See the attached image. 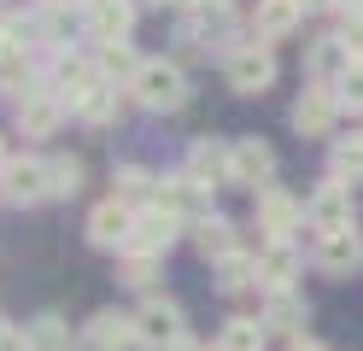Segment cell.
<instances>
[{"mask_svg": "<svg viewBox=\"0 0 363 351\" xmlns=\"http://www.w3.org/2000/svg\"><path fill=\"white\" fill-rule=\"evenodd\" d=\"M252 281H258V257H246V252L217 257V287L223 293H240V287H252Z\"/></svg>", "mask_w": 363, "mask_h": 351, "instance_id": "23", "label": "cell"}, {"mask_svg": "<svg viewBox=\"0 0 363 351\" xmlns=\"http://www.w3.org/2000/svg\"><path fill=\"white\" fill-rule=\"evenodd\" d=\"M152 257H158V252H141V246H129V257H123V281L147 287V281H152Z\"/></svg>", "mask_w": 363, "mask_h": 351, "instance_id": "31", "label": "cell"}, {"mask_svg": "<svg viewBox=\"0 0 363 351\" xmlns=\"http://www.w3.org/2000/svg\"><path fill=\"white\" fill-rule=\"evenodd\" d=\"M299 217H305V205H299V199H287V194H264V205H258V223H264L269 240H287Z\"/></svg>", "mask_w": 363, "mask_h": 351, "instance_id": "16", "label": "cell"}, {"mask_svg": "<svg viewBox=\"0 0 363 351\" xmlns=\"http://www.w3.org/2000/svg\"><path fill=\"white\" fill-rule=\"evenodd\" d=\"M305 223L316 234H334V228H352V194H346V182H328V187H316L311 205H305Z\"/></svg>", "mask_w": 363, "mask_h": 351, "instance_id": "4", "label": "cell"}, {"mask_svg": "<svg viewBox=\"0 0 363 351\" xmlns=\"http://www.w3.org/2000/svg\"><path fill=\"white\" fill-rule=\"evenodd\" d=\"M30 351H77L71 322H65V316H35L30 322Z\"/></svg>", "mask_w": 363, "mask_h": 351, "instance_id": "20", "label": "cell"}, {"mask_svg": "<svg viewBox=\"0 0 363 351\" xmlns=\"http://www.w3.org/2000/svg\"><path fill=\"white\" fill-rule=\"evenodd\" d=\"M0 194L18 199V205H35V199H48L53 194V176H48V164L41 158H18L0 170Z\"/></svg>", "mask_w": 363, "mask_h": 351, "instance_id": "3", "label": "cell"}, {"mask_svg": "<svg viewBox=\"0 0 363 351\" xmlns=\"http://www.w3.org/2000/svg\"><path fill=\"white\" fill-rule=\"evenodd\" d=\"M194 246L206 252V257H229V252H235V234H229V223H223V217H199Z\"/></svg>", "mask_w": 363, "mask_h": 351, "instance_id": "26", "label": "cell"}, {"mask_svg": "<svg viewBox=\"0 0 363 351\" xmlns=\"http://www.w3.org/2000/svg\"><path fill=\"white\" fill-rule=\"evenodd\" d=\"M135 211L123 205V199H106V205H94V217H88V240L94 246H129L135 240Z\"/></svg>", "mask_w": 363, "mask_h": 351, "instance_id": "6", "label": "cell"}, {"mask_svg": "<svg viewBox=\"0 0 363 351\" xmlns=\"http://www.w3.org/2000/svg\"><path fill=\"white\" fill-rule=\"evenodd\" d=\"M170 351H206V345H170Z\"/></svg>", "mask_w": 363, "mask_h": 351, "instance_id": "38", "label": "cell"}, {"mask_svg": "<svg viewBox=\"0 0 363 351\" xmlns=\"http://www.w3.org/2000/svg\"><path fill=\"white\" fill-rule=\"evenodd\" d=\"M129 345H141V334H135V322H123L118 311H100L88 322V351H129Z\"/></svg>", "mask_w": 363, "mask_h": 351, "instance_id": "12", "label": "cell"}, {"mask_svg": "<svg viewBox=\"0 0 363 351\" xmlns=\"http://www.w3.org/2000/svg\"><path fill=\"white\" fill-rule=\"evenodd\" d=\"M299 322H305V299L293 293V287H276V293H269V328L299 334Z\"/></svg>", "mask_w": 363, "mask_h": 351, "instance_id": "25", "label": "cell"}, {"mask_svg": "<svg viewBox=\"0 0 363 351\" xmlns=\"http://www.w3.org/2000/svg\"><path fill=\"white\" fill-rule=\"evenodd\" d=\"M293 351H328V345H316V340H299V345H293Z\"/></svg>", "mask_w": 363, "mask_h": 351, "instance_id": "34", "label": "cell"}, {"mask_svg": "<svg viewBox=\"0 0 363 351\" xmlns=\"http://www.w3.org/2000/svg\"><path fill=\"white\" fill-rule=\"evenodd\" d=\"M346 53H352L346 35H323V41H316L311 53H305V70H311L316 82H340V77L352 70V59H346Z\"/></svg>", "mask_w": 363, "mask_h": 351, "instance_id": "11", "label": "cell"}, {"mask_svg": "<svg viewBox=\"0 0 363 351\" xmlns=\"http://www.w3.org/2000/svg\"><path fill=\"white\" fill-rule=\"evenodd\" d=\"M223 23H229V0H188V35L194 41L217 35Z\"/></svg>", "mask_w": 363, "mask_h": 351, "instance_id": "21", "label": "cell"}, {"mask_svg": "<svg viewBox=\"0 0 363 351\" xmlns=\"http://www.w3.org/2000/svg\"><path fill=\"white\" fill-rule=\"evenodd\" d=\"M176 228H182V217H176V211H164V205H152L147 217L135 223V240H129V246H141V252H164V246L176 240ZM129 246H123V252H129Z\"/></svg>", "mask_w": 363, "mask_h": 351, "instance_id": "13", "label": "cell"}, {"mask_svg": "<svg viewBox=\"0 0 363 351\" xmlns=\"http://www.w3.org/2000/svg\"><path fill=\"white\" fill-rule=\"evenodd\" d=\"M152 6H188V0H152Z\"/></svg>", "mask_w": 363, "mask_h": 351, "instance_id": "36", "label": "cell"}, {"mask_svg": "<svg viewBox=\"0 0 363 351\" xmlns=\"http://www.w3.org/2000/svg\"><path fill=\"white\" fill-rule=\"evenodd\" d=\"M299 12H305V0H264L252 23H258L264 41H276V35H293V30H299Z\"/></svg>", "mask_w": 363, "mask_h": 351, "instance_id": "17", "label": "cell"}, {"mask_svg": "<svg viewBox=\"0 0 363 351\" xmlns=\"http://www.w3.org/2000/svg\"><path fill=\"white\" fill-rule=\"evenodd\" d=\"M158 205L176 211V217H199V211H206V199H199V182H194V176H182V182H170V187H158Z\"/></svg>", "mask_w": 363, "mask_h": 351, "instance_id": "24", "label": "cell"}, {"mask_svg": "<svg viewBox=\"0 0 363 351\" xmlns=\"http://www.w3.org/2000/svg\"><path fill=\"white\" fill-rule=\"evenodd\" d=\"M223 77H229V88H235V94H264L269 82H276V53L252 41V47H240V53H229Z\"/></svg>", "mask_w": 363, "mask_h": 351, "instance_id": "2", "label": "cell"}, {"mask_svg": "<svg viewBox=\"0 0 363 351\" xmlns=\"http://www.w3.org/2000/svg\"><path fill=\"white\" fill-rule=\"evenodd\" d=\"M334 6H340V12H352V6H363V0H334Z\"/></svg>", "mask_w": 363, "mask_h": 351, "instance_id": "35", "label": "cell"}, {"mask_svg": "<svg viewBox=\"0 0 363 351\" xmlns=\"http://www.w3.org/2000/svg\"><path fill=\"white\" fill-rule=\"evenodd\" d=\"M59 94H24V106H18V123H24V135H53L59 123Z\"/></svg>", "mask_w": 363, "mask_h": 351, "instance_id": "19", "label": "cell"}, {"mask_svg": "<svg viewBox=\"0 0 363 351\" xmlns=\"http://www.w3.org/2000/svg\"><path fill=\"white\" fill-rule=\"evenodd\" d=\"M100 70H106V82H111V77H118V82H135V77H141V59L129 53V41H111L106 53H100Z\"/></svg>", "mask_w": 363, "mask_h": 351, "instance_id": "27", "label": "cell"}, {"mask_svg": "<svg viewBox=\"0 0 363 351\" xmlns=\"http://www.w3.org/2000/svg\"><path fill=\"white\" fill-rule=\"evenodd\" d=\"M188 176L199 187L229 182V147H217V140H194V147H188Z\"/></svg>", "mask_w": 363, "mask_h": 351, "instance_id": "14", "label": "cell"}, {"mask_svg": "<svg viewBox=\"0 0 363 351\" xmlns=\"http://www.w3.org/2000/svg\"><path fill=\"white\" fill-rule=\"evenodd\" d=\"M100 82H106V70L94 59H59L53 65V94H59V100H71V106H82Z\"/></svg>", "mask_w": 363, "mask_h": 351, "instance_id": "8", "label": "cell"}, {"mask_svg": "<svg viewBox=\"0 0 363 351\" xmlns=\"http://www.w3.org/2000/svg\"><path fill=\"white\" fill-rule=\"evenodd\" d=\"M334 100H340V106H352V111H363V65H352L346 77H340V88H334Z\"/></svg>", "mask_w": 363, "mask_h": 351, "instance_id": "32", "label": "cell"}, {"mask_svg": "<svg viewBox=\"0 0 363 351\" xmlns=\"http://www.w3.org/2000/svg\"><path fill=\"white\" fill-rule=\"evenodd\" d=\"M328 170H334V182H357L363 176V135L357 140H340L334 158H328Z\"/></svg>", "mask_w": 363, "mask_h": 351, "instance_id": "28", "label": "cell"}, {"mask_svg": "<svg viewBox=\"0 0 363 351\" xmlns=\"http://www.w3.org/2000/svg\"><path fill=\"white\" fill-rule=\"evenodd\" d=\"M328 123H334V94L328 88H311L299 106H293V129L299 135H328Z\"/></svg>", "mask_w": 363, "mask_h": 351, "instance_id": "15", "label": "cell"}, {"mask_svg": "<svg viewBox=\"0 0 363 351\" xmlns=\"http://www.w3.org/2000/svg\"><path fill=\"white\" fill-rule=\"evenodd\" d=\"M135 334H141V345L164 351V345H182V311L170 299H152L141 316H135Z\"/></svg>", "mask_w": 363, "mask_h": 351, "instance_id": "7", "label": "cell"}, {"mask_svg": "<svg viewBox=\"0 0 363 351\" xmlns=\"http://www.w3.org/2000/svg\"><path fill=\"white\" fill-rule=\"evenodd\" d=\"M293 269H299V252H293L287 240H269V252L258 257V281L276 293V287H293Z\"/></svg>", "mask_w": 363, "mask_h": 351, "instance_id": "18", "label": "cell"}, {"mask_svg": "<svg viewBox=\"0 0 363 351\" xmlns=\"http://www.w3.org/2000/svg\"><path fill=\"white\" fill-rule=\"evenodd\" d=\"M48 6H59V0H48Z\"/></svg>", "mask_w": 363, "mask_h": 351, "instance_id": "39", "label": "cell"}, {"mask_svg": "<svg viewBox=\"0 0 363 351\" xmlns=\"http://www.w3.org/2000/svg\"><path fill=\"white\" fill-rule=\"evenodd\" d=\"M118 199H123V205H141V199H152V182H147L141 170H123V182H118Z\"/></svg>", "mask_w": 363, "mask_h": 351, "instance_id": "33", "label": "cell"}, {"mask_svg": "<svg viewBox=\"0 0 363 351\" xmlns=\"http://www.w3.org/2000/svg\"><path fill=\"white\" fill-rule=\"evenodd\" d=\"M77 111L88 117V123H106V117H111V111H118V82H100V88H94V94H88V100H82Z\"/></svg>", "mask_w": 363, "mask_h": 351, "instance_id": "29", "label": "cell"}, {"mask_svg": "<svg viewBox=\"0 0 363 351\" xmlns=\"http://www.w3.org/2000/svg\"><path fill=\"white\" fill-rule=\"evenodd\" d=\"M357 264H363V234H357V228L316 234V269H328V275H352Z\"/></svg>", "mask_w": 363, "mask_h": 351, "instance_id": "5", "label": "cell"}, {"mask_svg": "<svg viewBox=\"0 0 363 351\" xmlns=\"http://www.w3.org/2000/svg\"><path fill=\"white\" fill-rule=\"evenodd\" d=\"M48 176H53V194H77V187H82V164L77 158H53Z\"/></svg>", "mask_w": 363, "mask_h": 351, "instance_id": "30", "label": "cell"}, {"mask_svg": "<svg viewBox=\"0 0 363 351\" xmlns=\"http://www.w3.org/2000/svg\"><path fill=\"white\" fill-rule=\"evenodd\" d=\"M217 351H264V322L258 316H235L217 334Z\"/></svg>", "mask_w": 363, "mask_h": 351, "instance_id": "22", "label": "cell"}, {"mask_svg": "<svg viewBox=\"0 0 363 351\" xmlns=\"http://www.w3.org/2000/svg\"><path fill=\"white\" fill-rule=\"evenodd\" d=\"M6 164H12V158H6V140H0V170H6Z\"/></svg>", "mask_w": 363, "mask_h": 351, "instance_id": "37", "label": "cell"}, {"mask_svg": "<svg viewBox=\"0 0 363 351\" xmlns=\"http://www.w3.org/2000/svg\"><path fill=\"white\" fill-rule=\"evenodd\" d=\"M276 176V152L264 140H235L229 147V182H246V187H264Z\"/></svg>", "mask_w": 363, "mask_h": 351, "instance_id": "9", "label": "cell"}, {"mask_svg": "<svg viewBox=\"0 0 363 351\" xmlns=\"http://www.w3.org/2000/svg\"><path fill=\"white\" fill-rule=\"evenodd\" d=\"M135 23V0H88V35H94L100 47L123 41Z\"/></svg>", "mask_w": 363, "mask_h": 351, "instance_id": "10", "label": "cell"}, {"mask_svg": "<svg viewBox=\"0 0 363 351\" xmlns=\"http://www.w3.org/2000/svg\"><path fill=\"white\" fill-rule=\"evenodd\" d=\"M135 100L152 106V111H176L182 100H188V82H182V70L164 65V59H147L141 77H135Z\"/></svg>", "mask_w": 363, "mask_h": 351, "instance_id": "1", "label": "cell"}]
</instances>
